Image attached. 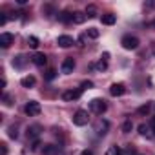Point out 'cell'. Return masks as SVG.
Segmentation results:
<instances>
[{"mask_svg": "<svg viewBox=\"0 0 155 155\" xmlns=\"http://www.w3.org/2000/svg\"><path fill=\"white\" fill-rule=\"evenodd\" d=\"M90 122V113L86 110H77L73 115V124L75 126H86Z\"/></svg>", "mask_w": 155, "mask_h": 155, "instance_id": "6da1fadb", "label": "cell"}, {"mask_svg": "<svg viewBox=\"0 0 155 155\" xmlns=\"http://www.w3.org/2000/svg\"><path fill=\"white\" fill-rule=\"evenodd\" d=\"M90 110L97 115H102L108 110V104H106L104 99H93V101H90Z\"/></svg>", "mask_w": 155, "mask_h": 155, "instance_id": "7a4b0ae2", "label": "cell"}, {"mask_svg": "<svg viewBox=\"0 0 155 155\" xmlns=\"http://www.w3.org/2000/svg\"><path fill=\"white\" fill-rule=\"evenodd\" d=\"M120 44H122L124 49H130V51H131V49H137V48H139V38L133 37V35H126V37H122Z\"/></svg>", "mask_w": 155, "mask_h": 155, "instance_id": "3957f363", "label": "cell"}, {"mask_svg": "<svg viewBox=\"0 0 155 155\" xmlns=\"http://www.w3.org/2000/svg\"><path fill=\"white\" fill-rule=\"evenodd\" d=\"M24 111H26V115H29V117H37V115L42 111V106H40V102H37V101H29V102L26 104Z\"/></svg>", "mask_w": 155, "mask_h": 155, "instance_id": "277c9868", "label": "cell"}, {"mask_svg": "<svg viewBox=\"0 0 155 155\" xmlns=\"http://www.w3.org/2000/svg\"><path fill=\"white\" fill-rule=\"evenodd\" d=\"M108 130H110V122H108L106 119H99V120L95 122V133H97V135H106Z\"/></svg>", "mask_w": 155, "mask_h": 155, "instance_id": "5b68a950", "label": "cell"}, {"mask_svg": "<svg viewBox=\"0 0 155 155\" xmlns=\"http://www.w3.org/2000/svg\"><path fill=\"white\" fill-rule=\"evenodd\" d=\"M81 95H82V90H66V91L62 93V101L71 102V101H77Z\"/></svg>", "mask_w": 155, "mask_h": 155, "instance_id": "8992f818", "label": "cell"}, {"mask_svg": "<svg viewBox=\"0 0 155 155\" xmlns=\"http://www.w3.org/2000/svg\"><path fill=\"white\" fill-rule=\"evenodd\" d=\"M124 93H126V86H124L122 82H115V84L110 86V95H111V97H120V95H124Z\"/></svg>", "mask_w": 155, "mask_h": 155, "instance_id": "52a82bcc", "label": "cell"}, {"mask_svg": "<svg viewBox=\"0 0 155 155\" xmlns=\"http://www.w3.org/2000/svg\"><path fill=\"white\" fill-rule=\"evenodd\" d=\"M73 69H75V60H73V57L64 58V62H62V66H60V71L66 73V75H69V73H73Z\"/></svg>", "mask_w": 155, "mask_h": 155, "instance_id": "ba28073f", "label": "cell"}, {"mask_svg": "<svg viewBox=\"0 0 155 155\" xmlns=\"http://www.w3.org/2000/svg\"><path fill=\"white\" fill-rule=\"evenodd\" d=\"M57 44H58L60 48H71V46L75 44V40H73L69 35H60V37L57 38Z\"/></svg>", "mask_w": 155, "mask_h": 155, "instance_id": "9c48e42d", "label": "cell"}, {"mask_svg": "<svg viewBox=\"0 0 155 155\" xmlns=\"http://www.w3.org/2000/svg\"><path fill=\"white\" fill-rule=\"evenodd\" d=\"M31 60H33V64L38 66V68H42V66L48 64V57H46L44 53H35V55L31 57Z\"/></svg>", "mask_w": 155, "mask_h": 155, "instance_id": "30bf717a", "label": "cell"}, {"mask_svg": "<svg viewBox=\"0 0 155 155\" xmlns=\"http://www.w3.org/2000/svg\"><path fill=\"white\" fill-rule=\"evenodd\" d=\"M13 40H15V37L11 33H2V35H0V46H2V48H9L13 44Z\"/></svg>", "mask_w": 155, "mask_h": 155, "instance_id": "8fae6325", "label": "cell"}, {"mask_svg": "<svg viewBox=\"0 0 155 155\" xmlns=\"http://www.w3.org/2000/svg\"><path fill=\"white\" fill-rule=\"evenodd\" d=\"M40 130H42V128H40L38 124H35V126H29V128H28V131H26L28 139H35V140H37V137L40 135Z\"/></svg>", "mask_w": 155, "mask_h": 155, "instance_id": "7c38bea8", "label": "cell"}, {"mask_svg": "<svg viewBox=\"0 0 155 155\" xmlns=\"http://www.w3.org/2000/svg\"><path fill=\"white\" fill-rule=\"evenodd\" d=\"M101 22H102L104 26H113V24L117 22V17H115L113 13H106V15L101 17Z\"/></svg>", "mask_w": 155, "mask_h": 155, "instance_id": "4fadbf2b", "label": "cell"}, {"mask_svg": "<svg viewBox=\"0 0 155 155\" xmlns=\"http://www.w3.org/2000/svg\"><path fill=\"white\" fill-rule=\"evenodd\" d=\"M44 155H58L60 153V146H57V144H48V146H44Z\"/></svg>", "mask_w": 155, "mask_h": 155, "instance_id": "5bb4252c", "label": "cell"}, {"mask_svg": "<svg viewBox=\"0 0 155 155\" xmlns=\"http://www.w3.org/2000/svg\"><path fill=\"white\" fill-rule=\"evenodd\" d=\"M35 82H37V79L33 75H28V77H24V79L20 81V84L24 86V88H33L35 86Z\"/></svg>", "mask_w": 155, "mask_h": 155, "instance_id": "9a60e30c", "label": "cell"}, {"mask_svg": "<svg viewBox=\"0 0 155 155\" xmlns=\"http://www.w3.org/2000/svg\"><path fill=\"white\" fill-rule=\"evenodd\" d=\"M26 62H28V58H26L24 55H17V57L13 58V66H15V68H18V69H20V68H24V66H26Z\"/></svg>", "mask_w": 155, "mask_h": 155, "instance_id": "2e32d148", "label": "cell"}, {"mask_svg": "<svg viewBox=\"0 0 155 155\" xmlns=\"http://www.w3.org/2000/svg\"><path fill=\"white\" fill-rule=\"evenodd\" d=\"M151 131H153V130H151L148 124H144V122H142V124H139V133H140L142 137H151V135H153Z\"/></svg>", "mask_w": 155, "mask_h": 155, "instance_id": "e0dca14e", "label": "cell"}, {"mask_svg": "<svg viewBox=\"0 0 155 155\" xmlns=\"http://www.w3.org/2000/svg\"><path fill=\"white\" fill-rule=\"evenodd\" d=\"M86 18H88V17H86V13H82V11H75V13H73V22H75V24H82Z\"/></svg>", "mask_w": 155, "mask_h": 155, "instance_id": "ac0fdd59", "label": "cell"}, {"mask_svg": "<svg viewBox=\"0 0 155 155\" xmlns=\"http://www.w3.org/2000/svg\"><path fill=\"white\" fill-rule=\"evenodd\" d=\"M58 20H60V22H73V13L62 11V13H58Z\"/></svg>", "mask_w": 155, "mask_h": 155, "instance_id": "d6986e66", "label": "cell"}, {"mask_svg": "<svg viewBox=\"0 0 155 155\" xmlns=\"http://www.w3.org/2000/svg\"><path fill=\"white\" fill-rule=\"evenodd\" d=\"M86 37H90V38H99V37H101V31H99L97 28H88V29H86Z\"/></svg>", "mask_w": 155, "mask_h": 155, "instance_id": "ffe728a7", "label": "cell"}, {"mask_svg": "<svg viewBox=\"0 0 155 155\" xmlns=\"http://www.w3.org/2000/svg\"><path fill=\"white\" fill-rule=\"evenodd\" d=\"M106 155H122V150L113 144V146H110V148L106 150Z\"/></svg>", "mask_w": 155, "mask_h": 155, "instance_id": "44dd1931", "label": "cell"}, {"mask_svg": "<svg viewBox=\"0 0 155 155\" xmlns=\"http://www.w3.org/2000/svg\"><path fill=\"white\" fill-rule=\"evenodd\" d=\"M84 13H86V17H88V18H93V17L97 15V8H95V6H88Z\"/></svg>", "mask_w": 155, "mask_h": 155, "instance_id": "7402d4cb", "label": "cell"}, {"mask_svg": "<svg viewBox=\"0 0 155 155\" xmlns=\"http://www.w3.org/2000/svg\"><path fill=\"white\" fill-rule=\"evenodd\" d=\"M28 46H29L31 49H37V48H38V38H37V37H28Z\"/></svg>", "mask_w": 155, "mask_h": 155, "instance_id": "603a6c76", "label": "cell"}, {"mask_svg": "<svg viewBox=\"0 0 155 155\" xmlns=\"http://www.w3.org/2000/svg\"><path fill=\"white\" fill-rule=\"evenodd\" d=\"M91 68H95V69H99V71H104V69H106V68H108V62H106V60H102V58H101V60H99V62H97V64H93V66H91Z\"/></svg>", "mask_w": 155, "mask_h": 155, "instance_id": "cb8c5ba5", "label": "cell"}, {"mask_svg": "<svg viewBox=\"0 0 155 155\" xmlns=\"http://www.w3.org/2000/svg\"><path fill=\"white\" fill-rule=\"evenodd\" d=\"M133 130V122L128 119V120H124V124H122V133H130Z\"/></svg>", "mask_w": 155, "mask_h": 155, "instance_id": "d4e9b609", "label": "cell"}, {"mask_svg": "<svg viewBox=\"0 0 155 155\" xmlns=\"http://www.w3.org/2000/svg\"><path fill=\"white\" fill-rule=\"evenodd\" d=\"M150 110H151V104L148 102V104H144V106H140V108L137 110V113H140V115H148V113H150Z\"/></svg>", "mask_w": 155, "mask_h": 155, "instance_id": "484cf974", "label": "cell"}, {"mask_svg": "<svg viewBox=\"0 0 155 155\" xmlns=\"http://www.w3.org/2000/svg\"><path fill=\"white\" fill-rule=\"evenodd\" d=\"M55 77H57V71H55L53 68L46 71V81H53V79H55Z\"/></svg>", "mask_w": 155, "mask_h": 155, "instance_id": "4316f807", "label": "cell"}, {"mask_svg": "<svg viewBox=\"0 0 155 155\" xmlns=\"http://www.w3.org/2000/svg\"><path fill=\"white\" fill-rule=\"evenodd\" d=\"M93 88V82L91 81H84L82 84H81V90H91Z\"/></svg>", "mask_w": 155, "mask_h": 155, "instance_id": "83f0119b", "label": "cell"}, {"mask_svg": "<svg viewBox=\"0 0 155 155\" xmlns=\"http://www.w3.org/2000/svg\"><path fill=\"white\" fill-rule=\"evenodd\" d=\"M40 146H42V144H40V140L37 139V140L33 142V146H31V150H33V151H38V148H40Z\"/></svg>", "mask_w": 155, "mask_h": 155, "instance_id": "f1b7e54d", "label": "cell"}, {"mask_svg": "<svg viewBox=\"0 0 155 155\" xmlns=\"http://www.w3.org/2000/svg\"><path fill=\"white\" fill-rule=\"evenodd\" d=\"M9 137H11V139H17V137H18V133H17L15 128H9Z\"/></svg>", "mask_w": 155, "mask_h": 155, "instance_id": "f546056e", "label": "cell"}, {"mask_svg": "<svg viewBox=\"0 0 155 155\" xmlns=\"http://www.w3.org/2000/svg\"><path fill=\"white\" fill-rule=\"evenodd\" d=\"M4 104H6V106H11V104H13V102H11V97H9V95H4Z\"/></svg>", "mask_w": 155, "mask_h": 155, "instance_id": "4dcf8cb0", "label": "cell"}, {"mask_svg": "<svg viewBox=\"0 0 155 155\" xmlns=\"http://www.w3.org/2000/svg\"><path fill=\"white\" fill-rule=\"evenodd\" d=\"M0 146H2V155H8V144H6V142H2Z\"/></svg>", "mask_w": 155, "mask_h": 155, "instance_id": "1f68e13d", "label": "cell"}, {"mask_svg": "<svg viewBox=\"0 0 155 155\" xmlns=\"http://www.w3.org/2000/svg\"><path fill=\"white\" fill-rule=\"evenodd\" d=\"M84 42H86V35H82V37L79 38V46H84Z\"/></svg>", "mask_w": 155, "mask_h": 155, "instance_id": "d6a6232c", "label": "cell"}, {"mask_svg": "<svg viewBox=\"0 0 155 155\" xmlns=\"http://www.w3.org/2000/svg\"><path fill=\"white\" fill-rule=\"evenodd\" d=\"M101 58H102V60H106V62H108V60H110V53H102V57H101Z\"/></svg>", "mask_w": 155, "mask_h": 155, "instance_id": "836d02e7", "label": "cell"}, {"mask_svg": "<svg viewBox=\"0 0 155 155\" xmlns=\"http://www.w3.org/2000/svg\"><path fill=\"white\" fill-rule=\"evenodd\" d=\"M6 20H8V18H6V15L0 17V26H4V24H6Z\"/></svg>", "mask_w": 155, "mask_h": 155, "instance_id": "e575fe53", "label": "cell"}, {"mask_svg": "<svg viewBox=\"0 0 155 155\" xmlns=\"http://www.w3.org/2000/svg\"><path fill=\"white\" fill-rule=\"evenodd\" d=\"M81 155H93V151H90V150H84V151H82Z\"/></svg>", "mask_w": 155, "mask_h": 155, "instance_id": "d590c367", "label": "cell"}, {"mask_svg": "<svg viewBox=\"0 0 155 155\" xmlns=\"http://www.w3.org/2000/svg\"><path fill=\"white\" fill-rule=\"evenodd\" d=\"M151 130H153V135H155V117L151 119Z\"/></svg>", "mask_w": 155, "mask_h": 155, "instance_id": "8d00e7d4", "label": "cell"}, {"mask_svg": "<svg viewBox=\"0 0 155 155\" xmlns=\"http://www.w3.org/2000/svg\"><path fill=\"white\" fill-rule=\"evenodd\" d=\"M153 53H155V49H153Z\"/></svg>", "mask_w": 155, "mask_h": 155, "instance_id": "74e56055", "label": "cell"}]
</instances>
